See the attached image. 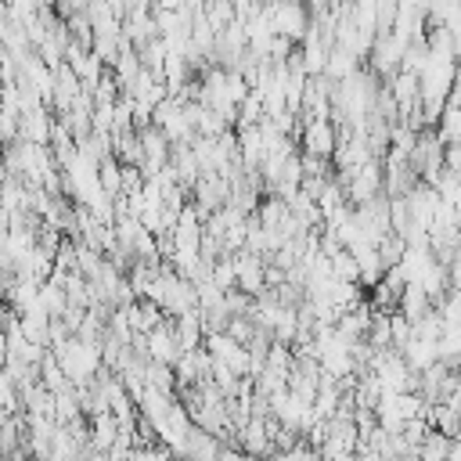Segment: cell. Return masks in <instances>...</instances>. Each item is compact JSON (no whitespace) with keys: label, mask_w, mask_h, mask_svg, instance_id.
Returning <instances> with one entry per match:
<instances>
[{"label":"cell","mask_w":461,"mask_h":461,"mask_svg":"<svg viewBox=\"0 0 461 461\" xmlns=\"http://www.w3.org/2000/svg\"><path fill=\"white\" fill-rule=\"evenodd\" d=\"M411 40L396 29H385L375 36L371 43V54H367V68L378 76V79H393L400 68H403V54H407Z\"/></svg>","instance_id":"obj_1"},{"label":"cell","mask_w":461,"mask_h":461,"mask_svg":"<svg viewBox=\"0 0 461 461\" xmlns=\"http://www.w3.org/2000/svg\"><path fill=\"white\" fill-rule=\"evenodd\" d=\"M267 14H270V25L277 36H288L292 43H303L310 25H313V14L303 0H274V4H263Z\"/></svg>","instance_id":"obj_2"},{"label":"cell","mask_w":461,"mask_h":461,"mask_svg":"<svg viewBox=\"0 0 461 461\" xmlns=\"http://www.w3.org/2000/svg\"><path fill=\"white\" fill-rule=\"evenodd\" d=\"M299 144H303V155H313V158L331 162V155L339 148V126H335V119H328V115L306 119L303 122V133H299Z\"/></svg>","instance_id":"obj_3"},{"label":"cell","mask_w":461,"mask_h":461,"mask_svg":"<svg viewBox=\"0 0 461 461\" xmlns=\"http://www.w3.org/2000/svg\"><path fill=\"white\" fill-rule=\"evenodd\" d=\"M234 277H238V292L245 295H263L267 292V259L263 256H252V252H238L234 256Z\"/></svg>","instance_id":"obj_4"},{"label":"cell","mask_w":461,"mask_h":461,"mask_svg":"<svg viewBox=\"0 0 461 461\" xmlns=\"http://www.w3.org/2000/svg\"><path fill=\"white\" fill-rule=\"evenodd\" d=\"M220 450H223V447L216 443V436L194 425V429L187 432V439L180 443V450H176V454H180L184 461H216V457H220Z\"/></svg>","instance_id":"obj_5"},{"label":"cell","mask_w":461,"mask_h":461,"mask_svg":"<svg viewBox=\"0 0 461 461\" xmlns=\"http://www.w3.org/2000/svg\"><path fill=\"white\" fill-rule=\"evenodd\" d=\"M396 310L411 321V324H418L421 317H429L432 310H436V303H432V295L421 288V285H403V292H400V303H396Z\"/></svg>","instance_id":"obj_6"},{"label":"cell","mask_w":461,"mask_h":461,"mask_svg":"<svg viewBox=\"0 0 461 461\" xmlns=\"http://www.w3.org/2000/svg\"><path fill=\"white\" fill-rule=\"evenodd\" d=\"M97 180H101V187H104V194L115 202L119 194H122V162L112 155V158H104L101 166H97Z\"/></svg>","instance_id":"obj_7"},{"label":"cell","mask_w":461,"mask_h":461,"mask_svg":"<svg viewBox=\"0 0 461 461\" xmlns=\"http://www.w3.org/2000/svg\"><path fill=\"white\" fill-rule=\"evenodd\" d=\"M436 133H439L443 144H457L461 140V108L447 104L443 115H439V122H436Z\"/></svg>","instance_id":"obj_8"},{"label":"cell","mask_w":461,"mask_h":461,"mask_svg":"<svg viewBox=\"0 0 461 461\" xmlns=\"http://www.w3.org/2000/svg\"><path fill=\"white\" fill-rule=\"evenodd\" d=\"M447 274H450V288L454 292H461V249L454 252V259L447 263Z\"/></svg>","instance_id":"obj_9"},{"label":"cell","mask_w":461,"mask_h":461,"mask_svg":"<svg viewBox=\"0 0 461 461\" xmlns=\"http://www.w3.org/2000/svg\"><path fill=\"white\" fill-rule=\"evenodd\" d=\"M447 104L461 108V65H457V72H454V86H450V101H447Z\"/></svg>","instance_id":"obj_10"},{"label":"cell","mask_w":461,"mask_h":461,"mask_svg":"<svg viewBox=\"0 0 461 461\" xmlns=\"http://www.w3.org/2000/svg\"><path fill=\"white\" fill-rule=\"evenodd\" d=\"M216 461H245V457H241V454H230V450H220Z\"/></svg>","instance_id":"obj_11"}]
</instances>
